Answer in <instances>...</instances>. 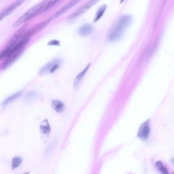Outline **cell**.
Segmentation results:
<instances>
[{
  "mask_svg": "<svg viewBox=\"0 0 174 174\" xmlns=\"http://www.w3.org/2000/svg\"><path fill=\"white\" fill-rule=\"evenodd\" d=\"M51 107L53 110L57 113H62L65 110L64 103L58 99H55L51 101Z\"/></svg>",
  "mask_w": 174,
  "mask_h": 174,
  "instance_id": "30bf717a",
  "label": "cell"
},
{
  "mask_svg": "<svg viewBox=\"0 0 174 174\" xmlns=\"http://www.w3.org/2000/svg\"><path fill=\"white\" fill-rule=\"evenodd\" d=\"M25 28H21L19 30H18L15 34L13 37L9 41L7 44L5 48L3 49L0 53V60L4 57H7L9 54L12 50L14 48L16 44L18 42L22 37L23 33L25 31Z\"/></svg>",
  "mask_w": 174,
  "mask_h": 174,
  "instance_id": "3957f363",
  "label": "cell"
},
{
  "mask_svg": "<svg viewBox=\"0 0 174 174\" xmlns=\"http://www.w3.org/2000/svg\"><path fill=\"white\" fill-rule=\"evenodd\" d=\"M50 1V0H44L42 2H40V3L38 4L37 5L34 6L33 8L29 10V11H28L26 13H25L24 15H22L21 18H19L13 24L12 27H17L18 26H20L21 25L36 17V14L37 13V11H38L43 5H44Z\"/></svg>",
  "mask_w": 174,
  "mask_h": 174,
  "instance_id": "7a4b0ae2",
  "label": "cell"
},
{
  "mask_svg": "<svg viewBox=\"0 0 174 174\" xmlns=\"http://www.w3.org/2000/svg\"><path fill=\"white\" fill-rule=\"evenodd\" d=\"M62 64V60L57 58L50 61L44 66L39 71L40 75H44L46 74H53L59 68Z\"/></svg>",
  "mask_w": 174,
  "mask_h": 174,
  "instance_id": "277c9868",
  "label": "cell"
},
{
  "mask_svg": "<svg viewBox=\"0 0 174 174\" xmlns=\"http://www.w3.org/2000/svg\"><path fill=\"white\" fill-rule=\"evenodd\" d=\"M37 93L35 92H32L28 94V97L29 99H34V98H35L37 96Z\"/></svg>",
  "mask_w": 174,
  "mask_h": 174,
  "instance_id": "ac0fdd59",
  "label": "cell"
},
{
  "mask_svg": "<svg viewBox=\"0 0 174 174\" xmlns=\"http://www.w3.org/2000/svg\"><path fill=\"white\" fill-rule=\"evenodd\" d=\"M124 1V0H121V3H122V2H123Z\"/></svg>",
  "mask_w": 174,
  "mask_h": 174,
  "instance_id": "603a6c76",
  "label": "cell"
},
{
  "mask_svg": "<svg viewBox=\"0 0 174 174\" xmlns=\"http://www.w3.org/2000/svg\"><path fill=\"white\" fill-rule=\"evenodd\" d=\"M60 1L61 0H50L49 2L45 4L44 5H43V6L37 11V13L36 14V16H37L38 15H40L41 13H43V12L49 9L50 8H51Z\"/></svg>",
  "mask_w": 174,
  "mask_h": 174,
  "instance_id": "4fadbf2b",
  "label": "cell"
},
{
  "mask_svg": "<svg viewBox=\"0 0 174 174\" xmlns=\"http://www.w3.org/2000/svg\"><path fill=\"white\" fill-rule=\"evenodd\" d=\"M21 92H18L14 94L11 95L10 96H9L6 99H5V100L2 103V107L6 106L10 102L14 100L15 99L18 98V97L21 96Z\"/></svg>",
  "mask_w": 174,
  "mask_h": 174,
  "instance_id": "5bb4252c",
  "label": "cell"
},
{
  "mask_svg": "<svg viewBox=\"0 0 174 174\" xmlns=\"http://www.w3.org/2000/svg\"><path fill=\"white\" fill-rule=\"evenodd\" d=\"M26 0H17L12 4L10 5L7 8L4 9L3 11H2L4 17L5 18L12 13L15 10L17 9L20 5H21Z\"/></svg>",
  "mask_w": 174,
  "mask_h": 174,
  "instance_id": "ba28073f",
  "label": "cell"
},
{
  "mask_svg": "<svg viewBox=\"0 0 174 174\" xmlns=\"http://www.w3.org/2000/svg\"><path fill=\"white\" fill-rule=\"evenodd\" d=\"M93 31V27L91 25L86 24L79 28L78 30V34L83 36L89 35L92 33Z\"/></svg>",
  "mask_w": 174,
  "mask_h": 174,
  "instance_id": "8fae6325",
  "label": "cell"
},
{
  "mask_svg": "<svg viewBox=\"0 0 174 174\" xmlns=\"http://www.w3.org/2000/svg\"><path fill=\"white\" fill-rule=\"evenodd\" d=\"M151 133V124L150 120L149 119L144 122L140 126L137 136L139 139H141L142 141H147L150 136Z\"/></svg>",
  "mask_w": 174,
  "mask_h": 174,
  "instance_id": "5b68a950",
  "label": "cell"
},
{
  "mask_svg": "<svg viewBox=\"0 0 174 174\" xmlns=\"http://www.w3.org/2000/svg\"><path fill=\"white\" fill-rule=\"evenodd\" d=\"M48 45H59V42L57 41V40H52L48 43Z\"/></svg>",
  "mask_w": 174,
  "mask_h": 174,
  "instance_id": "d6986e66",
  "label": "cell"
},
{
  "mask_svg": "<svg viewBox=\"0 0 174 174\" xmlns=\"http://www.w3.org/2000/svg\"><path fill=\"white\" fill-rule=\"evenodd\" d=\"M100 0H89L86 3L84 4L83 6L80 7L79 9L75 11L72 15L69 16V19H75L76 18H78L79 16L82 15L83 14L85 13L90 8L96 4L98 2H99Z\"/></svg>",
  "mask_w": 174,
  "mask_h": 174,
  "instance_id": "52a82bcc",
  "label": "cell"
},
{
  "mask_svg": "<svg viewBox=\"0 0 174 174\" xmlns=\"http://www.w3.org/2000/svg\"><path fill=\"white\" fill-rule=\"evenodd\" d=\"M83 0H71V1L64 5V6L62 7L60 9L56 11L54 15H52L49 18L48 21H53L54 19H56L58 17H59L60 16H61V15L68 11L69 10L71 9L74 6H75V5H77V4L81 2Z\"/></svg>",
  "mask_w": 174,
  "mask_h": 174,
  "instance_id": "8992f818",
  "label": "cell"
},
{
  "mask_svg": "<svg viewBox=\"0 0 174 174\" xmlns=\"http://www.w3.org/2000/svg\"><path fill=\"white\" fill-rule=\"evenodd\" d=\"M131 21L132 18L130 15L122 16L109 33V40L110 41H115L119 39L123 35L125 29L131 23Z\"/></svg>",
  "mask_w": 174,
  "mask_h": 174,
  "instance_id": "6da1fadb",
  "label": "cell"
},
{
  "mask_svg": "<svg viewBox=\"0 0 174 174\" xmlns=\"http://www.w3.org/2000/svg\"><path fill=\"white\" fill-rule=\"evenodd\" d=\"M172 174H174V172H172Z\"/></svg>",
  "mask_w": 174,
  "mask_h": 174,
  "instance_id": "cb8c5ba5",
  "label": "cell"
},
{
  "mask_svg": "<svg viewBox=\"0 0 174 174\" xmlns=\"http://www.w3.org/2000/svg\"><path fill=\"white\" fill-rule=\"evenodd\" d=\"M3 18H4L3 16L2 15L1 12H0V21H1Z\"/></svg>",
  "mask_w": 174,
  "mask_h": 174,
  "instance_id": "ffe728a7",
  "label": "cell"
},
{
  "mask_svg": "<svg viewBox=\"0 0 174 174\" xmlns=\"http://www.w3.org/2000/svg\"><path fill=\"white\" fill-rule=\"evenodd\" d=\"M40 130L42 134L45 136H49L51 131V128L48 120L45 119L41 123Z\"/></svg>",
  "mask_w": 174,
  "mask_h": 174,
  "instance_id": "7c38bea8",
  "label": "cell"
},
{
  "mask_svg": "<svg viewBox=\"0 0 174 174\" xmlns=\"http://www.w3.org/2000/svg\"><path fill=\"white\" fill-rule=\"evenodd\" d=\"M30 172H26V173H24V174H30Z\"/></svg>",
  "mask_w": 174,
  "mask_h": 174,
  "instance_id": "7402d4cb",
  "label": "cell"
},
{
  "mask_svg": "<svg viewBox=\"0 0 174 174\" xmlns=\"http://www.w3.org/2000/svg\"><path fill=\"white\" fill-rule=\"evenodd\" d=\"M90 66V63L88 64V65L85 67V68L84 69L83 71H82L81 72H80V74H78V75H77L76 78H75V80H74V88H78V87H80V84L82 83V80L83 79L84 77H85V74H86L88 69L89 68Z\"/></svg>",
  "mask_w": 174,
  "mask_h": 174,
  "instance_id": "9c48e42d",
  "label": "cell"
},
{
  "mask_svg": "<svg viewBox=\"0 0 174 174\" xmlns=\"http://www.w3.org/2000/svg\"><path fill=\"white\" fill-rule=\"evenodd\" d=\"M157 170L159 171L160 172H161V174H170L168 168H166L164 165L159 168Z\"/></svg>",
  "mask_w": 174,
  "mask_h": 174,
  "instance_id": "e0dca14e",
  "label": "cell"
},
{
  "mask_svg": "<svg viewBox=\"0 0 174 174\" xmlns=\"http://www.w3.org/2000/svg\"><path fill=\"white\" fill-rule=\"evenodd\" d=\"M171 162L172 165H174V158H172L171 159Z\"/></svg>",
  "mask_w": 174,
  "mask_h": 174,
  "instance_id": "44dd1931",
  "label": "cell"
},
{
  "mask_svg": "<svg viewBox=\"0 0 174 174\" xmlns=\"http://www.w3.org/2000/svg\"><path fill=\"white\" fill-rule=\"evenodd\" d=\"M106 9H107V6L105 5H102L100 8L98 9L96 12V18H95L94 22L97 21H98L103 15L104 12L106 11Z\"/></svg>",
  "mask_w": 174,
  "mask_h": 174,
  "instance_id": "2e32d148",
  "label": "cell"
},
{
  "mask_svg": "<svg viewBox=\"0 0 174 174\" xmlns=\"http://www.w3.org/2000/svg\"><path fill=\"white\" fill-rule=\"evenodd\" d=\"M22 157L19 156H15L13 157L12 160V169H15L21 165L22 163Z\"/></svg>",
  "mask_w": 174,
  "mask_h": 174,
  "instance_id": "9a60e30c",
  "label": "cell"
}]
</instances>
